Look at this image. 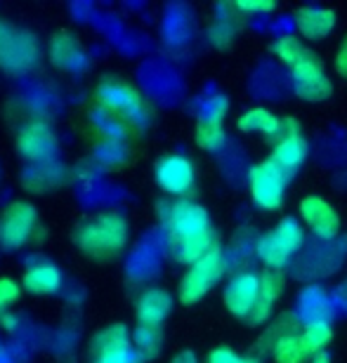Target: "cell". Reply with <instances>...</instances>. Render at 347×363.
<instances>
[{
  "mask_svg": "<svg viewBox=\"0 0 347 363\" xmlns=\"http://www.w3.org/2000/svg\"><path fill=\"white\" fill-rule=\"evenodd\" d=\"M260 297V276L253 272H241L236 276H231L227 288H225V307L229 314H234L236 318H248V314L255 307Z\"/></svg>",
  "mask_w": 347,
  "mask_h": 363,
  "instance_id": "2e32d148",
  "label": "cell"
},
{
  "mask_svg": "<svg viewBox=\"0 0 347 363\" xmlns=\"http://www.w3.org/2000/svg\"><path fill=\"white\" fill-rule=\"evenodd\" d=\"M307 156H309L307 140L300 135V130H293V133L284 135L277 144H274L270 161L291 179L293 175H298V170L305 165Z\"/></svg>",
  "mask_w": 347,
  "mask_h": 363,
  "instance_id": "ac0fdd59",
  "label": "cell"
},
{
  "mask_svg": "<svg viewBox=\"0 0 347 363\" xmlns=\"http://www.w3.org/2000/svg\"><path fill=\"white\" fill-rule=\"evenodd\" d=\"M50 57L57 67L67 69V71H78L85 67V52L81 50V45L76 43L74 35L69 33H60L55 35L53 43H50Z\"/></svg>",
  "mask_w": 347,
  "mask_h": 363,
  "instance_id": "603a6c76",
  "label": "cell"
},
{
  "mask_svg": "<svg viewBox=\"0 0 347 363\" xmlns=\"http://www.w3.org/2000/svg\"><path fill=\"white\" fill-rule=\"evenodd\" d=\"M236 26H238V21L231 19V14H222V17L211 26V31H208V35H211V43L215 48H227L229 43L234 40Z\"/></svg>",
  "mask_w": 347,
  "mask_h": 363,
  "instance_id": "f1b7e54d",
  "label": "cell"
},
{
  "mask_svg": "<svg viewBox=\"0 0 347 363\" xmlns=\"http://www.w3.org/2000/svg\"><path fill=\"white\" fill-rule=\"evenodd\" d=\"M309 363H331V361H329L326 354H319V357H314V359L309 361Z\"/></svg>",
  "mask_w": 347,
  "mask_h": 363,
  "instance_id": "d590c367",
  "label": "cell"
},
{
  "mask_svg": "<svg viewBox=\"0 0 347 363\" xmlns=\"http://www.w3.org/2000/svg\"><path fill=\"white\" fill-rule=\"evenodd\" d=\"M272 52L277 55L288 69H295L298 64H302L312 55V50H309L298 35H279V38L272 43Z\"/></svg>",
  "mask_w": 347,
  "mask_h": 363,
  "instance_id": "cb8c5ba5",
  "label": "cell"
},
{
  "mask_svg": "<svg viewBox=\"0 0 347 363\" xmlns=\"http://www.w3.org/2000/svg\"><path fill=\"white\" fill-rule=\"evenodd\" d=\"M295 333H302L300 318L295 314H281L277 321L270 323V328L265 330V335L260 337V352L270 354L274 342H279V340L286 337V335H295Z\"/></svg>",
  "mask_w": 347,
  "mask_h": 363,
  "instance_id": "d4e9b609",
  "label": "cell"
},
{
  "mask_svg": "<svg viewBox=\"0 0 347 363\" xmlns=\"http://www.w3.org/2000/svg\"><path fill=\"white\" fill-rule=\"evenodd\" d=\"M293 71V92L298 94L302 101H324L334 94V83L326 76V69H324L321 60L312 52L305 62L298 64Z\"/></svg>",
  "mask_w": 347,
  "mask_h": 363,
  "instance_id": "30bf717a",
  "label": "cell"
},
{
  "mask_svg": "<svg viewBox=\"0 0 347 363\" xmlns=\"http://www.w3.org/2000/svg\"><path fill=\"white\" fill-rule=\"evenodd\" d=\"M338 297H341V302H345V304H347V281L341 286V290H338Z\"/></svg>",
  "mask_w": 347,
  "mask_h": 363,
  "instance_id": "e575fe53",
  "label": "cell"
},
{
  "mask_svg": "<svg viewBox=\"0 0 347 363\" xmlns=\"http://www.w3.org/2000/svg\"><path fill=\"white\" fill-rule=\"evenodd\" d=\"M158 215H161L168 252L177 262L192 267L218 248L211 217L199 203L187 199L163 203Z\"/></svg>",
  "mask_w": 347,
  "mask_h": 363,
  "instance_id": "6da1fadb",
  "label": "cell"
},
{
  "mask_svg": "<svg viewBox=\"0 0 347 363\" xmlns=\"http://www.w3.org/2000/svg\"><path fill=\"white\" fill-rule=\"evenodd\" d=\"M272 359L277 363H305L309 359V354L305 350V345H302V337L300 333H295V335H286L281 337L279 342L272 345Z\"/></svg>",
  "mask_w": 347,
  "mask_h": 363,
  "instance_id": "484cf974",
  "label": "cell"
},
{
  "mask_svg": "<svg viewBox=\"0 0 347 363\" xmlns=\"http://www.w3.org/2000/svg\"><path fill=\"white\" fill-rule=\"evenodd\" d=\"M302 345H305V350L309 357H319L324 354V350L329 347L331 337H334V330H331V323H307L302 325Z\"/></svg>",
  "mask_w": 347,
  "mask_h": 363,
  "instance_id": "83f0119b",
  "label": "cell"
},
{
  "mask_svg": "<svg viewBox=\"0 0 347 363\" xmlns=\"http://www.w3.org/2000/svg\"><path fill=\"white\" fill-rule=\"evenodd\" d=\"M229 101L225 94H215V97L206 99L204 106H201L199 121H197V144L204 151H220L227 142V133H225V116H227Z\"/></svg>",
  "mask_w": 347,
  "mask_h": 363,
  "instance_id": "9c48e42d",
  "label": "cell"
},
{
  "mask_svg": "<svg viewBox=\"0 0 347 363\" xmlns=\"http://www.w3.org/2000/svg\"><path fill=\"white\" fill-rule=\"evenodd\" d=\"M225 269H227V259L222 255V250L215 248L213 252H208L204 259L192 264L189 269H187V274L182 276L180 290H177L180 302L194 304V302H199L201 297H206L215 283L222 279Z\"/></svg>",
  "mask_w": 347,
  "mask_h": 363,
  "instance_id": "277c9868",
  "label": "cell"
},
{
  "mask_svg": "<svg viewBox=\"0 0 347 363\" xmlns=\"http://www.w3.org/2000/svg\"><path fill=\"white\" fill-rule=\"evenodd\" d=\"M38 60V45L31 33L0 21V67L10 74H24Z\"/></svg>",
  "mask_w": 347,
  "mask_h": 363,
  "instance_id": "5b68a950",
  "label": "cell"
},
{
  "mask_svg": "<svg viewBox=\"0 0 347 363\" xmlns=\"http://www.w3.org/2000/svg\"><path fill=\"white\" fill-rule=\"evenodd\" d=\"M250 184V196L253 203L263 210H279L284 206V196H286V184L288 177L281 172L272 161L258 163L248 175Z\"/></svg>",
  "mask_w": 347,
  "mask_h": 363,
  "instance_id": "ba28073f",
  "label": "cell"
},
{
  "mask_svg": "<svg viewBox=\"0 0 347 363\" xmlns=\"http://www.w3.org/2000/svg\"><path fill=\"white\" fill-rule=\"evenodd\" d=\"M336 12L329 7H300L295 12V26L302 38L321 40L336 28Z\"/></svg>",
  "mask_w": 347,
  "mask_h": 363,
  "instance_id": "44dd1931",
  "label": "cell"
},
{
  "mask_svg": "<svg viewBox=\"0 0 347 363\" xmlns=\"http://www.w3.org/2000/svg\"><path fill=\"white\" fill-rule=\"evenodd\" d=\"M156 184L170 196H187L194 189L197 172L194 163L182 154H168L156 163L154 168Z\"/></svg>",
  "mask_w": 347,
  "mask_h": 363,
  "instance_id": "7c38bea8",
  "label": "cell"
},
{
  "mask_svg": "<svg viewBox=\"0 0 347 363\" xmlns=\"http://www.w3.org/2000/svg\"><path fill=\"white\" fill-rule=\"evenodd\" d=\"M236 10L238 12H272L277 10V3H270V0H265V3H236Z\"/></svg>",
  "mask_w": 347,
  "mask_h": 363,
  "instance_id": "1f68e13d",
  "label": "cell"
},
{
  "mask_svg": "<svg viewBox=\"0 0 347 363\" xmlns=\"http://www.w3.org/2000/svg\"><path fill=\"white\" fill-rule=\"evenodd\" d=\"M284 286H286V281L279 272L267 269L265 274H260V297H258L255 307H253V311L248 314V318H246V323L260 325V323L270 321L274 302L284 293Z\"/></svg>",
  "mask_w": 347,
  "mask_h": 363,
  "instance_id": "ffe728a7",
  "label": "cell"
},
{
  "mask_svg": "<svg viewBox=\"0 0 347 363\" xmlns=\"http://www.w3.org/2000/svg\"><path fill=\"white\" fill-rule=\"evenodd\" d=\"M35 229V208L31 203H12L0 215V245L5 250L21 248Z\"/></svg>",
  "mask_w": 347,
  "mask_h": 363,
  "instance_id": "8fae6325",
  "label": "cell"
},
{
  "mask_svg": "<svg viewBox=\"0 0 347 363\" xmlns=\"http://www.w3.org/2000/svg\"><path fill=\"white\" fill-rule=\"evenodd\" d=\"M170 363H199V361H197V354L189 352V350H184V352H180Z\"/></svg>",
  "mask_w": 347,
  "mask_h": 363,
  "instance_id": "836d02e7",
  "label": "cell"
},
{
  "mask_svg": "<svg viewBox=\"0 0 347 363\" xmlns=\"http://www.w3.org/2000/svg\"><path fill=\"white\" fill-rule=\"evenodd\" d=\"M206 363H260V359H243L236 352H231L229 347H218V350L208 354Z\"/></svg>",
  "mask_w": 347,
  "mask_h": 363,
  "instance_id": "4dcf8cb0",
  "label": "cell"
},
{
  "mask_svg": "<svg viewBox=\"0 0 347 363\" xmlns=\"http://www.w3.org/2000/svg\"><path fill=\"white\" fill-rule=\"evenodd\" d=\"M19 300V283L12 279H0V314Z\"/></svg>",
  "mask_w": 347,
  "mask_h": 363,
  "instance_id": "f546056e",
  "label": "cell"
},
{
  "mask_svg": "<svg viewBox=\"0 0 347 363\" xmlns=\"http://www.w3.org/2000/svg\"><path fill=\"white\" fill-rule=\"evenodd\" d=\"M163 335L161 328H151V325H137L133 333V347L144 361H151L161 354Z\"/></svg>",
  "mask_w": 347,
  "mask_h": 363,
  "instance_id": "4316f807",
  "label": "cell"
},
{
  "mask_svg": "<svg viewBox=\"0 0 347 363\" xmlns=\"http://www.w3.org/2000/svg\"><path fill=\"white\" fill-rule=\"evenodd\" d=\"M99 101L114 111V116H121L130 123H144L149 116V108L144 104L142 94L137 92L133 85H128L121 78H104L99 83Z\"/></svg>",
  "mask_w": 347,
  "mask_h": 363,
  "instance_id": "8992f818",
  "label": "cell"
},
{
  "mask_svg": "<svg viewBox=\"0 0 347 363\" xmlns=\"http://www.w3.org/2000/svg\"><path fill=\"white\" fill-rule=\"evenodd\" d=\"M302 245H305V231H302L300 222L293 217H284L270 234H265L258 241V257L270 269L279 272L288 264V259L298 255Z\"/></svg>",
  "mask_w": 347,
  "mask_h": 363,
  "instance_id": "3957f363",
  "label": "cell"
},
{
  "mask_svg": "<svg viewBox=\"0 0 347 363\" xmlns=\"http://www.w3.org/2000/svg\"><path fill=\"white\" fill-rule=\"evenodd\" d=\"M300 215L307 229L312 231L321 241H334L341 231V217H338L336 208L321 196H307L300 201Z\"/></svg>",
  "mask_w": 347,
  "mask_h": 363,
  "instance_id": "9a60e30c",
  "label": "cell"
},
{
  "mask_svg": "<svg viewBox=\"0 0 347 363\" xmlns=\"http://www.w3.org/2000/svg\"><path fill=\"white\" fill-rule=\"evenodd\" d=\"M236 125L241 133H255L272 144H277L281 137L293 133V130H300L295 118H279L277 113H272L270 108H263V106L248 108V111L238 118Z\"/></svg>",
  "mask_w": 347,
  "mask_h": 363,
  "instance_id": "4fadbf2b",
  "label": "cell"
},
{
  "mask_svg": "<svg viewBox=\"0 0 347 363\" xmlns=\"http://www.w3.org/2000/svg\"><path fill=\"white\" fill-rule=\"evenodd\" d=\"M336 71L347 81V35L343 38L341 48H338V55H336Z\"/></svg>",
  "mask_w": 347,
  "mask_h": 363,
  "instance_id": "d6a6232c",
  "label": "cell"
},
{
  "mask_svg": "<svg viewBox=\"0 0 347 363\" xmlns=\"http://www.w3.org/2000/svg\"><path fill=\"white\" fill-rule=\"evenodd\" d=\"M92 363H144L135 352L133 337L123 323H114L109 328L99 330L90 342Z\"/></svg>",
  "mask_w": 347,
  "mask_h": 363,
  "instance_id": "52a82bcc",
  "label": "cell"
},
{
  "mask_svg": "<svg viewBox=\"0 0 347 363\" xmlns=\"http://www.w3.org/2000/svg\"><path fill=\"white\" fill-rule=\"evenodd\" d=\"M334 314H336V302L321 286L312 283V286L300 290L298 311H295V316L300 318L302 325H307V323H331Z\"/></svg>",
  "mask_w": 347,
  "mask_h": 363,
  "instance_id": "e0dca14e",
  "label": "cell"
},
{
  "mask_svg": "<svg viewBox=\"0 0 347 363\" xmlns=\"http://www.w3.org/2000/svg\"><path fill=\"white\" fill-rule=\"evenodd\" d=\"M130 236L126 217L119 213H102L76 227L74 241L92 257H111L126 248Z\"/></svg>",
  "mask_w": 347,
  "mask_h": 363,
  "instance_id": "7a4b0ae2",
  "label": "cell"
},
{
  "mask_svg": "<svg viewBox=\"0 0 347 363\" xmlns=\"http://www.w3.org/2000/svg\"><path fill=\"white\" fill-rule=\"evenodd\" d=\"M17 149H19L21 156L28 158V161L50 163L55 156V149H57V140H55L53 128L43 121L26 123L17 135Z\"/></svg>",
  "mask_w": 347,
  "mask_h": 363,
  "instance_id": "5bb4252c",
  "label": "cell"
},
{
  "mask_svg": "<svg viewBox=\"0 0 347 363\" xmlns=\"http://www.w3.org/2000/svg\"><path fill=\"white\" fill-rule=\"evenodd\" d=\"M64 283V276L60 272V267L53 262H38L31 264L24 274V288L28 293L35 295H55L60 293Z\"/></svg>",
  "mask_w": 347,
  "mask_h": 363,
  "instance_id": "7402d4cb",
  "label": "cell"
},
{
  "mask_svg": "<svg viewBox=\"0 0 347 363\" xmlns=\"http://www.w3.org/2000/svg\"><path fill=\"white\" fill-rule=\"evenodd\" d=\"M172 309V295L163 288H147L142 290L135 302V316L137 325H151L161 328Z\"/></svg>",
  "mask_w": 347,
  "mask_h": 363,
  "instance_id": "d6986e66",
  "label": "cell"
}]
</instances>
